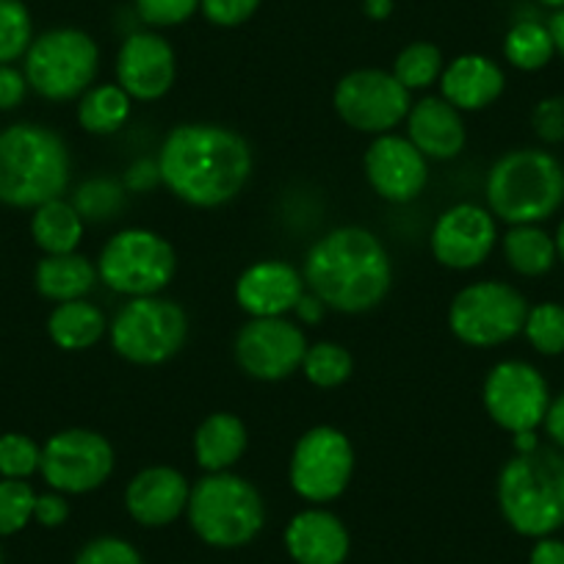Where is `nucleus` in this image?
<instances>
[{"label":"nucleus","mask_w":564,"mask_h":564,"mask_svg":"<svg viewBox=\"0 0 564 564\" xmlns=\"http://www.w3.org/2000/svg\"><path fill=\"white\" fill-rule=\"evenodd\" d=\"M175 249L166 238L153 230L130 227L108 238L97 260V276L111 291L135 300L164 291L175 276Z\"/></svg>","instance_id":"obj_8"},{"label":"nucleus","mask_w":564,"mask_h":564,"mask_svg":"<svg viewBox=\"0 0 564 564\" xmlns=\"http://www.w3.org/2000/svg\"><path fill=\"white\" fill-rule=\"evenodd\" d=\"M553 243H556V258L564 263V219H562V225H558L556 236H553Z\"/></svg>","instance_id":"obj_49"},{"label":"nucleus","mask_w":564,"mask_h":564,"mask_svg":"<svg viewBox=\"0 0 564 564\" xmlns=\"http://www.w3.org/2000/svg\"><path fill=\"white\" fill-rule=\"evenodd\" d=\"M393 75L404 89H426L443 75V53L432 42H412L399 53Z\"/></svg>","instance_id":"obj_31"},{"label":"nucleus","mask_w":564,"mask_h":564,"mask_svg":"<svg viewBox=\"0 0 564 564\" xmlns=\"http://www.w3.org/2000/svg\"><path fill=\"white\" fill-rule=\"evenodd\" d=\"M100 51L80 29H51L34 36L25 53V78L36 95L47 100H73L91 89Z\"/></svg>","instance_id":"obj_7"},{"label":"nucleus","mask_w":564,"mask_h":564,"mask_svg":"<svg viewBox=\"0 0 564 564\" xmlns=\"http://www.w3.org/2000/svg\"><path fill=\"white\" fill-rule=\"evenodd\" d=\"M531 122H534L536 135H540L542 141H547V144H558V141H564V95L542 100L540 106L534 108Z\"/></svg>","instance_id":"obj_41"},{"label":"nucleus","mask_w":564,"mask_h":564,"mask_svg":"<svg viewBox=\"0 0 564 564\" xmlns=\"http://www.w3.org/2000/svg\"><path fill=\"white\" fill-rule=\"evenodd\" d=\"M285 547L296 564H344L349 531L327 509H305L285 529Z\"/></svg>","instance_id":"obj_22"},{"label":"nucleus","mask_w":564,"mask_h":564,"mask_svg":"<svg viewBox=\"0 0 564 564\" xmlns=\"http://www.w3.org/2000/svg\"><path fill=\"white\" fill-rule=\"evenodd\" d=\"M51 340L64 351L91 349L106 335V316L97 305L84 300L58 302L56 311L47 318Z\"/></svg>","instance_id":"obj_26"},{"label":"nucleus","mask_w":564,"mask_h":564,"mask_svg":"<svg viewBox=\"0 0 564 564\" xmlns=\"http://www.w3.org/2000/svg\"><path fill=\"white\" fill-rule=\"evenodd\" d=\"M529 302L518 289L498 280L474 282L459 291L448 311V327L463 344L501 346L523 333Z\"/></svg>","instance_id":"obj_10"},{"label":"nucleus","mask_w":564,"mask_h":564,"mask_svg":"<svg viewBox=\"0 0 564 564\" xmlns=\"http://www.w3.org/2000/svg\"><path fill=\"white\" fill-rule=\"evenodd\" d=\"M507 78L492 58L479 53H465L454 58L441 75L443 100L452 102L457 111H479L501 97Z\"/></svg>","instance_id":"obj_23"},{"label":"nucleus","mask_w":564,"mask_h":564,"mask_svg":"<svg viewBox=\"0 0 564 564\" xmlns=\"http://www.w3.org/2000/svg\"><path fill=\"white\" fill-rule=\"evenodd\" d=\"M113 448L91 430H64L42 446L40 474L56 492H91L111 476Z\"/></svg>","instance_id":"obj_14"},{"label":"nucleus","mask_w":564,"mask_h":564,"mask_svg":"<svg viewBox=\"0 0 564 564\" xmlns=\"http://www.w3.org/2000/svg\"><path fill=\"white\" fill-rule=\"evenodd\" d=\"M97 282V269L84 254H45L36 265V291L45 300L73 302L84 300Z\"/></svg>","instance_id":"obj_25"},{"label":"nucleus","mask_w":564,"mask_h":564,"mask_svg":"<svg viewBox=\"0 0 564 564\" xmlns=\"http://www.w3.org/2000/svg\"><path fill=\"white\" fill-rule=\"evenodd\" d=\"M542 426H545V432H547V437L553 441V446H556L558 452H564V393H558L556 399H551Z\"/></svg>","instance_id":"obj_44"},{"label":"nucleus","mask_w":564,"mask_h":564,"mask_svg":"<svg viewBox=\"0 0 564 564\" xmlns=\"http://www.w3.org/2000/svg\"><path fill=\"white\" fill-rule=\"evenodd\" d=\"M34 20L23 0H0V64H12L29 53Z\"/></svg>","instance_id":"obj_32"},{"label":"nucleus","mask_w":564,"mask_h":564,"mask_svg":"<svg viewBox=\"0 0 564 564\" xmlns=\"http://www.w3.org/2000/svg\"><path fill=\"white\" fill-rule=\"evenodd\" d=\"M366 177L388 203H410L430 181V166L410 139L382 133L366 153Z\"/></svg>","instance_id":"obj_17"},{"label":"nucleus","mask_w":564,"mask_h":564,"mask_svg":"<svg viewBox=\"0 0 564 564\" xmlns=\"http://www.w3.org/2000/svg\"><path fill=\"white\" fill-rule=\"evenodd\" d=\"M496 216L474 203H459L437 219L432 230V252L448 269H476L496 247Z\"/></svg>","instance_id":"obj_16"},{"label":"nucleus","mask_w":564,"mask_h":564,"mask_svg":"<svg viewBox=\"0 0 564 564\" xmlns=\"http://www.w3.org/2000/svg\"><path fill=\"white\" fill-rule=\"evenodd\" d=\"M556 47H553L551 31L540 20H520L503 36V56L512 67L523 69V73H536L545 67L553 58Z\"/></svg>","instance_id":"obj_30"},{"label":"nucleus","mask_w":564,"mask_h":564,"mask_svg":"<svg viewBox=\"0 0 564 564\" xmlns=\"http://www.w3.org/2000/svg\"><path fill=\"white\" fill-rule=\"evenodd\" d=\"M0 564H3V551H0Z\"/></svg>","instance_id":"obj_51"},{"label":"nucleus","mask_w":564,"mask_h":564,"mask_svg":"<svg viewBox=\"0 0 564 564\" xmlns=\"http://www.w3.org/2000/svg\"><path fill=\"white\" fill-rule=\"evenodd\" d=\"M177 75L175 51L153 31H135L122 42L117 56V80L135 100H159L172 89Z\"/></svg>","instance_id":"obj_18"},{"label":"nucleus","mask_w":564,"mask_h":564,"mask_svg":"<svg viewBox=\"0 0 564 564\" xmlns=\"http://www.w3.org/2000/svg\"><path fill=\"white\" fill-rule=\"evenodd\" d=\"M324 307H327V305H324V302L318 300L316 294H305L300 300V305L294 307V311L300 313V318L305 324H318V322H322V316H324Z\"/></svg>","instance_id":"obj_46"},{"label":"nucleus","mask_w":564,"mask_h":564,"mask_svg":"<svg viewBox=\"0 0 564 564\" xmlns=\"http://www.w3.org/2000/svg\"><path fill=\"white\" fill-rule=\"evenodd\" d=\"M29 78L25 73L14 69L12 64H0V111H12L25 100Z\"/></svg>","instance_id":"obj_42"},{"label":"nucleus","mask_w":564,"mask_h":564,"mask_svg":"<svg viewBox=\"0 0 564 564\" xmlns=\"http://www.w3.org/2000/svg\"><path fill=\"white\" fill-rule=\"evenodd\" d=\"M362 12L371 20H388L393 14V0H362Z\"/></svg>","instance_id":"obj_47"},{"label":"nucleus","mask_w":564,"mask_h":564,"mask_svg":"<svg viewBox=\"0 0 564 564\" xmlns=\"http://www.w3.org/2000/svg\"><path fill=\"white\" fill-rule=\"evenodd\" d=\"M390 280L388 249L362 227H338L307 249L305 282L329 311H373L388 296Z\"/></svg>","instance_id":"obj_2"},{"label":"nucleus","mask_w":564,"mask_h":564,"mask_svg":"<svg viewBox=\"0 0 564 564\" xmlns=\"http://www.w3.org/2000/svg\"><path fill=\"white\" fill-rule=\"evenodd\" d=\"M351 368H355V362H351L349 351L340 344H329V340L307 346L305 360H302V371L316 388H338L351 377Z\"/></svg>","instance_id":"obj_33"},{"label":"nucleus","mask_w":564,"mask_h":564,"mask_svg":"<svg viewBox=\"0 0 564 564\" xmlns=\"http://www.w3.org/2000/svg\"><path fill=\"white\" fill-rule=\"evenodd\" d=\"M69 183V153L62 135L20 122L0 133V203L40 208L58 199Z\"/></svg>","instance_id":"obj_4"},{"label":"nucleus","mask_w":564,"mask_h":564,"mask_svg":"<svg viewBox=\"0 0 564 564\" xmlns=\"http://www.w3.org/2000/svg\"><path fill=\"white\" fill-rule=\"evenodd\" d=\"M523 333L540 355H564V305L542 302V305L529 307Z\"/></svg>","instance_id":"obj_34"},{"label":"nucleus","mask_w":564,"mask_h":564,"mask_svg":"<svg viewBox=\"0 0 564 564\" xmlns=\"http://www.w3.org/2000/svg\"><path fill=\"white\" fill-rule=\"evenodd\" d=\"M503 254L518 274L542 276L556 263V243L542 227L514 225L503 236Z\"/></svg>","instance_id":"obj_28"},{"label":"nucleus","mask_w":564,"mask_h":564,"mask_svg":"<svg viewBox=\"0 0 564 564\" xmlns=\"http://www.w3.org/2000/svg\"><path fill=\"white\" fill-rule=\"evenodd\" d=\"M69 518V503L62 492H45V496H36L34 503V520L45 529H56L64 520Z\"/></svg>","instance_id":"obj_43"},{"label":"nucleus","mask_w":564,"mask_h":564,"mask_svg":"<svg viewBox=\"0 0 564 564\" xmlns=\"http://www.w3.org/2000/svg\"><path fill=\"white\" fill-rule=\"evenodd\" d=\"M188 496H192V487L181 470L155 465L133 476L124 492V507L135 523L161 529L181 518L183 509L188 507Z\"/></svg>","instance_id":"obj_20"},{"label":"nucleus","mask_w":564,"mask_h":564,"mask_svg":"<svg viewBox=\"0 0 564 564\" xmlns=\"http://www.w3.org/2000/svg\"><path fill=\"white\" fill-rule=\"evenodd\" d=\"M305 296V276L291 263L263 260L238 276L236 300L252 318H282Z\"/></svg>","instance_id":"obj_19"},{"label":"nucleus","mask_w":564,"mask_h":564,"mask_svg":"<svg viewBox=\"0 0 564 564\" xmlns=\"http://www.w3.org/2000/svg\"><path fill=\"white\" fill-rule=\"evenodd\" d=\"M536 3H542V7L553 9V12H558V9H564V0H536Z\"/></svg>","instance_id":"obj_50"},{"label":"nucleus","mask_w":564,"mask_h":564,"mask_svg":"<svg viewBox=\"0 0 564 564\" xmlns=\"http://www.w3.org/2000/svg\"><path fill=\"white\" fill-rule=\"evenodd\" d=\"M31 236L45 254H69L75 252L84 236V219L73 203H64L62 197L51 199L34 208Z\"/></svg>","instance_id":"obj_27"},{"label":"nucleus","mask_w":564,"mask_h":564,"mask_svg":"<svg viewBox=\"0 0 564 564\" xmlns=\"http://www.w3.org/2000/svg\"><path fill=\"white\" fill-rule=\"evenodd\" d=\"M36 492L25 479H0V536H12L34 520Z\"/></svg>","instance_id":"obj_35"},{"label":"nucleus","mask_w":564,"mask_h":564,"mask_svg":"<svg viewBox=\"0 0 564 564\" xmlns=\"http://www.w3.org/2000/svg\"><path fill=\"white\" fill-rule=\"evenodd\" d=\"M188 318L181 305L161 296H135L111 322V346L135 366H159L183 349Z\"/></svg>","instance_id":"obj_9"},{"label":"nucleus","mask_w":564,"mask_h":564,"mask_svg":"<svg viewBox=\"0 0 564 564\" xmlns=\"http://www.w3.org/2000/svg\"><path fill=\"white\" fill-rule=\"evenodd\" d=\"M485 192L507 225H540L564 205V166L545 150H512L492 164Z\"/></svg>","instance_id":"obj_5"},{"label":"nucleus","mask_w":564,"mask_h":564,"mask_svg":"<svg viewBox=\"0 0 564 564\" xmlns=\"http://www.w3.org/2000/svg\"><path fill=\"white\" fill-rule=\"evenodd\" d=\"M529 564H564V542L553 540V536L536 540V545L531 547Z\"/></svg>","instance_id":"obj_45"},{"label":"nucleus","mask_w":564,"mask_h":564,"mask_svg":"<svg viewBox=\"0 0 564 564\" xmlns=\"http://www.w3.org/2000/svg\"><path fill=\"white\" fill-rule=\"evenodd\" d=\"M305 351V333L285 318H252L236 338L238 366L263 382H276L300 371Z\"/></svg>","instance_id":"obj_15"},{"label":"nucleus","mask_w":564,"mask_h":564,"mask_svg":"<svg viewBox=\"0 0 564 564\" xmlns=\"http://www.w3.org/2000/svg\"><path fill=\"white\" fill-rule=\"evenodd\" d=\"M75 564H144L141 553L119 536H97L86 542L75 556Z\"/></svg>","instance_id":"obj_38"},{"label":"nucleus","mask_w":564,"mask_h":564,"mask_svg":"<svg viewBox=\"0 0 564 564\" xmlns=\"http://www.w3.org/2000/svg\"><path fill=\"white\" fill-rule=\"evenodd\" d=\"M410 89L384 69H355L335 86V111L362 133H388L410 113Z\"/></svg>","instance_id":"obj_13"},{"label":"nucleus","mask_w":564,"mask_h":564,"mask_svg":"<svg viewBox=\"0 0 564 564\" xmlns=\"http://www.w3.org/2000/svg\"><path fill=\"white\" fill-rule=\"evenodd\" d=\"M124 203L122 188L113 181H89L78 188L75 194V210L80 214V219H113V214H119Z\"/></svg>","instance_id":"obj_37"},{"label":"nucleus","mask_w":564,"mask_h":564,"mask_svg":"<svg viewBox=\"0 0 564 564\" xmlns=\"http://www.w3.org/2000/svg\"><path fill=\"white\" fill-rule=\"evenodd\" d=\"M547 31H551V40H553V47H556V53H562L564 56V9H558V12L551 14V20H547Z\"/></svg>","instance_id":"obj_48"},{"label":"nucleus","mask_w":564,"mask_h":564,"mask_svg":"<svg viewBox=\"0 0 564 564\" xmlns=\"http://www.w3.org/2000/svg\"><path fill=\"white\" fill-rule=\"evenodd\" d=\"M498 507L518 534L551 536L564 525V452H518L498 476Z\"/></svg>","instance_id":"obj_3"},{"label":"nucleus","mask_w":564,"mask_h":564,"mask_svg":"<svg viewBox=\"0 0 564 564\" xmlns=\"http://www.w3.org/2000/svg\"><path fill=\"white\" fill-rule=\"evenodd\" d=\"M130 117V95L119 84L91 86L80 95L78 122L89 133H113L122 128Z\"/></svg>","instance_id":"obj_29"},{"label":"nucleus","mask_w":564,"mask_h":564,"mask_svg":"<svg viewBox=\"0 0 564 564\" xmlns=\"http://www.w3.org/2000/svg\"><path fill=\"white\" fill-rule=\"evenodd\" d=\"M406 139L426 159H457L465 148L463 113L443 97H423L406 113Z\"/></svg>","instance_id":"obj_21"},{"label":"nucleus","mask_w":564,"mask_h":564,"mask_svg":"<svg viewBox=\"0 0 564 564\" xmlns=\"http://www.w3.org/2000/svg\"><path fill=\"white\" fill-rule=\"evenodd\" d=\"M199 9L208 23L219 25V29H236L258 12L260 0H199Z\"/></svg>","instance_id":"obj_40"},{"label":"nucleus","mask_w":564,"mask_h":564,"mask_svg":"<svg viewBox=\"0 0 564 564\" xmlns=\"http://www.w3.org/2000/svg\"><path fill=\"white\" fill-rule=\"evenodd\" d=\"M252 172V150L219 124H181L159 153L164 186L194 208H216L236 197Z\"/></svg>","instance_id":"obj_1"},{"label":"nucleus","mask_w":564,"mask_h":564,"mask_svg":"<svg viewBox=\"0 0 564 564\" xmlns=\"http://www.w3.org/2000/svg\"><path fill=\"white\" fill-rule=\"evenodd\" d=\"M247 452V426L232 412H216L199 423L194 435V454L199 468L210 474H221Z\"/></svg>","instance_id":"obj_24"},{"label":"nucleus","mask_w":564,"mask_h":564,"mask_svg":"<svg viewBox=\"0 0 564 564\" xmlns=\"http://www.w3.org/2000/svg\"><path fill=\"white\" fill-rule=\"evenodd\" d=\"M188 523L214 547H241L260 534L265 520L263 498L241 476L210 474L188 496Z\"/></svg>","instance_id":"obj_6"},{"label":"nucleus","mask_w":564,"mask_h":564,"mask_svg":"<svg viewBox=\"0 0 564 564\" xmlns=\"http://www.w3.org/2000/svg\"><path fill=\"white\" fill-rule=\"evenodd\" d=\"M355 448L335 426H316L300 437L291 457V487L311 503H327L349 487Z\"/></svg>","instance_id":"obj_11"},{"label":"nucleus","mask_w":564,"mask_h":564,"mask_svg":"<svg viewBox=\"0 0 564 564\" xmlns=\"http://www.w3.org/2000/svg\"><path fill=\"white\" fill-rule=\"evenodd\" d=\"M135 12L148 25L172 29L192 18L199 9V0H133Z\"/></svg>","instance_id":"obj_39"},{"label":"nucleus","mask_w":564,"mask_h":564,"mask_svg":"<svg viewBox=\"0 0 564 564\" xmlns=\"http://www.w3.org/2000/svg\"><path fill=\"white\" fill-rule=\"evenodd\" d=\"M42 448L29 435L9 432L0 435V476L3 479H29L40 470Z\"/></svg>","instance_id":"obj_36"},{"label":"nucleus","mask_w":564,"mask_h":564,"mask_svg":"<svg viewBox=\"0 0 564 564\" xmlns=\"http://www.w3.org/2000/svg\"><path fill=\"white\" fill-rule=\"evenodd\" d=\"M481 399L501 430L523 435L542 426L551 404V390L545 377L531 362L503 360L487 373Z\"/></svg>","instance_id":"obj_12"}]
</instances>
